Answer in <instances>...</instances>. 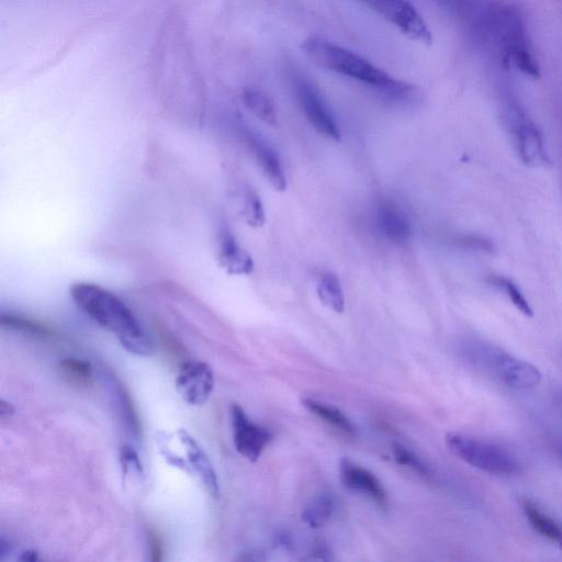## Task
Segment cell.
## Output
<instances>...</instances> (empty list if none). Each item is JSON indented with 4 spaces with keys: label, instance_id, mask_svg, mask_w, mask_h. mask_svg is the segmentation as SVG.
I'll return each instance as SVG.
<instances>
[{
    "label": "cell",
    "instance_id": "1",
    "mask_svg": "<svg viewBox=\"0 0 562 562\" xmlns=\"http://www.w3.org/2000/svg\"><path fill=\"white\" fill-rule=\"evenodd\" d=\"M75 305L99 327L114 334L125 350L137 356L154 354L155 344L136 314L114 292L92 283H77L70 289Z\"/></svg>",
    "mask_w": 562,
    "mask_h": 562
},
{
    "label": "cell",
    "instance_id": "2",
    "mask_svg": "<svg viewBox=\"0 0 562 562\" xmlns=\"http://www.w3.org/2000/svg\"><path fill=\"white\" fill-rule=\"evenodd\" d=\"M308 58L324 70L334 72L373 87L390 99L402 100L411 96V85L396 80L379 67L350 50L323 38H309L302 43Z\"/></svg>",
    "mask_w": 562,
    "mask_h": 562
},
{
    "label": "cell",
    "instance_id": "3",
    "mask_svg": "<svg viewBox=\"0 0 562 562\" xmlns=\"http://www.w3.org/2000/svg\"><path fill=\"white\" fill-rule=\"evenodd\" d=\"M476 28L479 37L496 46L504 63H513L533 78L541 76L527 40L524 21L515 9L492 8L477 20Z\"/></svg>",
    "mask_w": 562,
    "mask_h": 562
},
{
    "label": "cell",
    "instance_id": "4",
    "mask_svg": "<svg viewBox=\"0 0 562 562\" xmlns=\"http://www.w3.org/2000/svg\"><path fill=\"white\" fill-rule=\"evenodd\" d=\"M464 353L472 366L509 388L530 389L542 380V373L536 366L500 347L475 342L468 344Z\"/></svg>",
    "mask_w": 562,
    "mask_h": 562
},
{
    "label": "cell",
    "instance_id": "5",
    "mask_svg": "<svg viewBox=\"0 0 562 562\" xmlns=\"http://www.w3.org/2000/svg\"><path fill=\"white\" fill-rule=\"evenodd\" d=\"M446 446L449 452L464 463L490 475H519L523 468L521 460L507 448L480 438L449 433L446 436Z\"/></svg>",
    "mask_w": 562,
    "mask_h": 562
},
{
    "label": "cell",
    "instance_id": "6",
    "mask_svg": "<svg viewBox=\"0 0 562 562\" xmlns=\"http://www.w3.org/2000/svg\"><path fill=\"white\" fill-rule=\"evenodd\" d=\"M287 73L298 103L313 128L325 138L340 141V127L337 125L328 105L325 104L317 86L294 65L288 67Z\"/></svg>",
    "mask_w": 562,
    "mask_h": 562
},
{
    "label": "cell",
    "instance_id": "7",
    "mask_svg": "<svg viewBox=\"0 0 562 562\" xmlns=\"http://www.w3.org/2000/svg\"><path fill=\"white\" fill-rule=\"evenodd\" d=\"M368 8L415 42L430 46L432 32L409 0H361Z\"/></svg>",
    "mask_w": 562,
    "mask_h": 562
},
{
    "label": "cell",
    "instance_id": "8",
    "mask_svg": "<svg viewBox=\"0 0 562 562\" xmlns=\"http://www.w3.org/2000/svg\"><path fill=\"white\" fill-rule=\"evenodd\" d=\"M231 419L236 451L251 463H256L266 447L273 442V433L254 423L239 404L231 407Z\"/></svg>",
    "mask_w": 562,
    "mask_h": 562
},
{
    "label": "cell",
    "instance_id": "9",
    "mask_svg": "<svg viewBox=\"0 0 562 562\" xmlns=\"http://www.w3.org/2000/svg\"><path fill=\"white\" fill-rule=\"evenodd\" d=\"M213 389H215V375L208 364L190 361L179 369L176 390L189 406L198 407L205 404Z\"/></svg>",
    "mask_w": 562,
    "mask_h": 562
},
{
    "label": "cell",
    "instance_id": "10",
    "mask_svg": "<svg viewBox=\"0 0 562 562\" xmlns=\"http://www.w3.org/2000/svg\"><path fill=\"white\" fill-rule=\"evenodd\" d=\"M340 477L343 486L348 490L364 494L381 510L389 508L387 490L372 471L353 463L350 459H343Z\"/></svg>",
    "mask_w": 562,
    "mask_h": 562
},
{
    "label": "cell",
    "instance_id": "11",
    "mask_svg": "<svg viewBox=\"0 0 562 562\" xmlns=\"http://www.w3.org/2000/svg\"><path fill=\"white\" fill-rule=\"evenodd\" d=\"M178 437L186 449L190 469L194 471V474L199 478L210 496L213 499H219V480L208 455L186 430H179Z\"/></svg>",
    "mask_w": 562,
    "mask_h": 562
},
{
    "label": "cell",
    "instance_id": "12",
    "mask_svg": "<svg viewBox=\"0 0 562 562\" xmlns=\"http://www.w3.org/2000/svg\"><path fill=\"white\" fill-rule=\"evenodd\" d=\"M217 260L229 275H251L254 262L249 253L242 249L232 232L223 228L219 234Z\"/></svg>",
    "mask_w": 562,
    "mask_h": 562
},
{
    "label": "cell",
    "instance_id": "13",
    "mask_svg": "<svg viewBox=\"0 0 562 562\" xmlns=\"http://www.w3.org/2000/svg\"><path fill=\"white\" fill-rule=\"evenodd\" d=\"M246 139L269 183L276 190L284 191L287 188V178L278 154L265 141L250 131H246Z\"/></svg>",
    "mask_w": 562,
    "mask_h": 562
},
{
    "label": "cell",
    "instance_id": "14",
    "mask_svg": "<svg viewBox=\"0 0 562 562\" xmlns=\"http://www.w3.org/2000/svg\"><path fill=\"white\" fill-rule=\"evenodd\" d=\"M377 223L380 232L393 243H407L411 238L412 229L408 217L389 202L378 207Z\"/></svg>",
    "mask_w": 562,
    "mask_h": 562
},
{
    "label": "cell",
    "instance_id": "15",
    "mask_svg": "<svg viewBox=\"0 0 562 562\" xmlns=\"http://www.w3.org/2000/svg\"><path fill=\"white\" fill-rule=\"evenodd\" d=\"M523 511L535 532L562 549V525L531 500L523 502Z\"/></svg>",
    "mask_w": 562,
    "mask_h": 562
},
{
    "label": "cell",
    "instance_id": "16",
    "mask_svg": "<svg viewBox=\"0 0 562 562\" xmlns=\"http://www.w3.org/2000/svg\"><path fill=\"white\" fill-rule=\"evenodd\" d=\"M302 404L303 407L314 415H317V417L325 423L331 425L336 431L346 436H356L357 429L354 423L348 419L340 409L331 406V404L311 398L302 399Z\"/></svg>",
    "mask_w": 562,
    "mask_h": 562
},
{
    "label": "cell",
    "instance_id": "17",
    "mask_svg": "<svg viewBox=\"0 0 562 562\" xmlns=\"http://www.w3.org/2000/svg\"><path fill=\"white\" fill-rule=\"evenodd\" d=\"M242 98L244 105L253 114L269 126H275L277 123V112L273 100L262 91L255 87H247L244 89Z\"/></svg>",
    "mask_w": 562,
    "mask_h": 562
},
{
    "label": "cell",
    "instance_id": "18",
    "mask_svg": "<svg viewBox=\"0 0 562 562\" xmlns=\"http://www.w3.org/2000/svg\"><path fill=\"white\" fill-rule=\"evenodd\" d=\"M318 296L323 305L336 313L345 310V298L339 277L333 273H324L319 280Z\"/></svg>",
    "mask_w": 562,
    "mask_h": 562
},
{
    "label": "cell",
    "instance_id": "19",
    "mask_svg": "<svg viewBox=\"0 0 562 562\" xmlns=\"http://www.w3.org/2000/svg\"><path fill=\"white\" fill-rule=\"evenodd\" d=\"M334 512V499L323 493L314 499L302 513V521L310 528H319L327 523Z\"/></svg>",
    "mask_w": 562,
    "mask_h": 562
},
{
    "label": "cell",
    "instance_id": "20",
    "mask_svg": "<svg viewBox=\"0 0 562 562\" xmlns=\"http://www.w3.org/2000/svg\"><path fill=\"white\" fill-rule=\"evenodd\" d=\"M0 322H2L3 328L13 329L40 336L54 335V331L50 327H48L47 324L30 318L17 316V314H3Z\"/></svg>",
    "mask_w": 562,
    "mask_h": 562
},
{
    "label": "cell",
    "instance_id": "21",
    "mask_svg": "<svg viewBox=\"0 0 562 562\" xmlns=\"http://www.w3.org/2000/svg\"><path fill=\"white\" fill-rule=\"evenodd\" d=\"M60 369L65 378L75 384L87 385L92 381L93 368L82 359L66 358L60 363Z\"/></svg>",
    "mask_w": 562,
    "mask_h": 562
},
{
    "label": "cell",
    "instance_id": "22",
    "mask_svg": "<svg viewBox=\"0 0 562 562\" xmlns=\"http://www.w3.org/2000/svg\"><path fill=\"white\" fill-rule=\"evenodd\" d=\"M392 453L395 456L396 462L404 467H408L415 472H418L420 476L425 478H430L433 476L432 468L427 465L423 459H421L417 454H414L407 447L401 444H393Z\"/></svg>",
    "mask_w": 562,
    "mask_h": 562
},
{
    "label": "cell",
    "instance_id": "23",
    "mask_svg": "<svg viewBox=\"0 0 562 562\" xmlns=\"http://www.w3.org/2000/svg\"><path fill=\"white\" fill-rule=\"evenodd\" d=\"M243 216L252 228H261L266 222L265 209L261 197L249 189L245 194Z\"/></svg>",
    "mask_w": 562,
    "mask_h": 562
},
{
    "label": "cell",
    "instance_id": "24",
    "mask_svg": "<svg viewBox=\"0 0 562 562\" xmlns=\"http://www.w3.org/2000/svg\"><path fill=\"white\" fill-rule=\"evenodd\" d=\"M491 285L502 290L511 300L513 305L519 309L525 316L532 317L533 310L530 303L527 302L519 288L512 280L504 277H493L490 279Z\"/></svg>",
    "mask_w": 562,
    "mask_h": 562
},
{
    "label": "cell",
    "instance_id": "25",
    "mask_svg": "<svg viewBox=\"0 0 562 562\" xmlns=\"http://www.w3.org/2000/svg\"><path fill=\"white\" fill-rule=\"evenodd\" d=\"M121 464L123 468V474L127 476L130 467L142 472V465L139 456L136 451L130 446H122L121 448Z\"/></svg>",
    "mask_w": 562,
    "mask_h": 562
},
{
    "label": "cell",
    "instance_id": "26",
    "mask_svg": "<svg viewBox=\"0 0 562 562\" xmlns=\"http://www.w3.org/2000/svg\"><path fill=\"white\" fill-rule=\"evenodd\" d=\"M457 243L471 250L488 253H491L493 250V245L489 241L478 238V236H463V238L457 240Z\"/></svg>",
    "mask_w": 562,
    "mask_h": 562
},
{
    "label": "cell",
    "instance_id": "27",
    "mask_svg": "<svg viewBox=\"0 0 562 562\" xmlns=\"http://www.w3.org/2000/svg\"><path fill=\"white\" fill-rule=\"evenodd\" d=\"M151 560L160 562L163 560V544L159 535L151 532L149 535Z\"/></svg>",
    "mask_w": 562,
    "mask_h": 562
},
{
    "label": "cell",
    "instance_id": "28",
    "mask_svg": "<svg viewBox=\"0 0 562 562\" xmlns=\"http://www.w3.org/2000/svg\"><path fill=\"white\" fill-rule=\"evenodd\" d=\"M305 560H332V553L329 547L318 545L311 550V553Z\"/></svg>",
    "mask_w": 562,
    "mask_h": 562
},
{
    "label": "cell",
    "instance_id": "29",
    "mask_svg": "<svg viewBox=\"0 0 562 562\" xmlns=\"http://www.w3.org/2000/svg\"><path fill=\"white\" fill-rule=\"evenodd\" d=\"M14 413L15 408L13 407V404H10L5 400L0 401V415H2V418L10 417V415H13Z\"/></svg>",
    "mask_w": 562,
    "mask_h": 562
},
{
    "label": "cell",
    "instance_id": "30",
    "mask_svg": "<svg viewBox=\"0 0 562 562\" xmlns=\"http://www.w3.org/2000/svg\"><path fill=\"white\" fill-rule=\"evenodd\" d=\"M20 560L35 562L39 560V554L35 550H27V552L21 555Z\"/></svg>",
    "mask_w": 562,
    "mask_h": 562
},
{
    "label": "cell",
    "instance_id": "31",
    "mask_svg": "<svg viewBox=\"0 0 562 562\" xmlns=\"http://www.w3.org/2000/svg\"><path fill=\"white\" fill-rule=\"evenodd\" d=\"M557 456L560 459V462L562 463V443H560L557 446Z\"/></svg>",
    "mask_w": 562,
    "mask_h": 562
}]
</instances>
